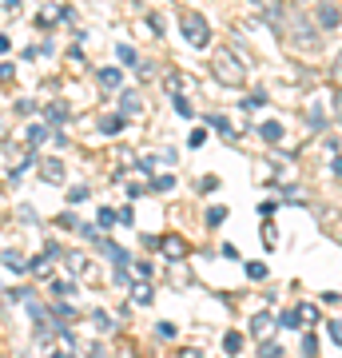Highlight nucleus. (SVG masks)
Here are the masks:
<instances>
[{
    "mask_svg": "<svg viewBox=\"0 0 342 358\" xmlns=\"http://www.w3.org/2000/svg\"><path fill=\"white\" fill-rule=\"evenodd\" d=\"M211 76H215L223 88H239L243 80H247V68H243V60L231 48H219L215 56H211Z\"/></svg>",
    "mask_w": 342,
    "mask_h": 358,
    "instance_id": "f257e3e1",
    "label": "nucleus"
},
{
    "mask_svg": "<svg viewBox=\"0 0 342 358\" xmlns=\"http://www.w3.org/2000/svg\"><path fill=\"white\" fill-rule=\"evenodd\" d=\"M287 32H291V40L299 44V48H306V52H315V48H322V32H318L311 20H306L303 13H294L291 16V24H287Z\"/></svg>",
    "mask_w": 342,
    "mask_h": 358,
    "instance_id": "f03ea898",
    "label": "nucleus"
},
{
    "mask_svg": "<svg viewBox=\"0 0 342 358\" xmlns=\"http://www.w3.org/2000/svg\"><path fill=\"white\" fill-rule=\"evenodd\" d=\"M183 36H187V44H195V48H207V44H211V28H207L203 16L183 13Z\"/></svg>",
    "mask_w": 342,
    "mask_h": 358,
    "instance_id": "7ed1b4c3",
    "label": "nucleus"
},
{
    "mask_svg": "<svg viewBox=\"0 0 342 358\" xmlns=\"http://www.w3.org/2000/svg\"><path fill=\"white\" fill-rule=\"evenodd\" d=\"M315 24H318L322 36H327V32H339V4H334V0H322L315 8Z\"/></svg>",
    "mask_w": 342,
    "mask_h": 358,
    "instance_id": "20e7f679",
    "label": "nucleus"
},
{
    "mask_svg": "<svg viewBox=\"0 0 342 358\" xmlns=\"http://www.w3.org/2000/svg\"><path fill=\"white\" fill-rule=\"evenodd\" d=\"M56 20H72V8H56V4H48V8L36 16V24H40V28H52Z\"/></svg>",
    "mask_w": 342,
    "mask_h": 358,
    "instance_id": "39448f33",
    "label": "nucleus"
},
{
    "mask_svg": "<svg viewBox=\"0 0 342 358\" xmlns=\"http://www.w3.org/2000/svg\"><path fill=\"white\" fill-rule=\"evenodd\" d=\"M100 251H104V255H108V259H112V263H115V267H120V271H124L127 263H131V255H127V251H124V247H120V243H108V239H104V247H100Z\"/></svg>",
    "mask_w": 342,
    "mask_h": 358,
    "instance_id": "423d86ee",
    "label": "nucleus"
},
{
    "mask_svg": "<svg viewBox=\"0 0 342 358\" xmlns=\"http://www.w3.org/2000/svg\"><path fill=\"white\" fill-rule=\"evenodd\" d=\"M40 176L48 183H64V164L60 159H40Z\"/></svg>",
    "mask_w": 342,
    "mask_h": 358,
    "instance_id": "0eeeda50",
    "label": "nucleus"
},
{
    "mask_svg": "<svg viewBox=\"0 0 342 358\" xmlns=\"http://www.w3.org/2000/svg\"><path fill=\"white\" fill-rule=\"evenodd\" d=\"M275 327H279V322L271 319L266 310H263V315H255V319H251V334H255V338H266V334L275 331Z\"/></svg>",
    "mask_w": 342,
    "mask_h": 358,
    "instance_id": "6e6552de",
    "label": "nucleus"
},
{
    "mask_svg": "<svg viewBox=\"0 0 342 358\" xmlns=\"http://www.w3.org/2000/svg\"><path fill=\"white\" fill-rule=\"evenodd\" d=\"M159 247H164V255H167V259H183V255H187V243H183L179 235H167Z\"/></svg>",
    "mask_w": 342,
    "mask_h": 358,
    "instance_id": "1a4fd4ad",
    "label": "nucleus"
},
{
    "mask_svg": "<svg viewBox=\"0 0 342 358\" xmlns=\"http://www.w3.org/2000/svg\"><path fill=\"white\" fill-rule=\"evenodd\" d=\"M120 108H124V112H120L124 120H127V115H136V112H140V96H136V92H124V100H120Z\"/></svg>",
    "mask_w": 342,
    "mask_h": 358,
    "instance_id": "9d476101",
    "label": "nucleus"
},
{
    "mask_svg": "<svg viewBox=\"0 0 342 358\" xmlns=\"http://www.w3.org/2000/svg\"><path fill=\"white\" fill-rule=\"evenodd\" d=\"M223 350H227V355H239V350H243V334L239 331H227V334H223Z\"/></svg>",
    "mask_w": 342,
    "mask_h": 358,
    "instance_id": "9b49d317",
    "label": "nucleus"
},
{
    "mask_svg": "<svg viewBox=\"0 0 342 358\" xmlns=\"http://www.w3.org/2000/svg\"><path fill=\"white\" fill-rule=\"evenodd\" d=\"M44 115H48L52 124H64V120H68V103H60V100L48 103V112H44Z\"/></svg>",
    "mask_w": 342,
    "mask_h": 358,
    "instance_id": "f8f14e48",
    "label": "nucleus"
},
{
    "mask_svg": "<svg viewBox=\"0 0 342 358\" xmlns=\"http://www.w3.org/2000/svg\"><path fill=\"white\" fill-rule=\"evenodd\" d=\"M115 52H120V60H124L127 68H140V56H136V48H131V44H120Z\"/></svg>",
    "mask_w": 342,
    "mask_h": 358,
    "instance_id": "ddd939ff",
    "label": "nucleus"
},
{
    "mask_svg": "<svg viewBox=\"0 0 342 358\" xmlns=\"http://www.w3.org/2000/svg\"><path fill=\"white\" fill-rule=\"evenodd\" d=\"M100 84L104 88H120V68H100Z\"/></svg>",
    "mask_w": 342,
    "mask_h": 358,
    "instance_id": "4468645a",
    "label": "nucleus"
},
{
    "mask_svg": "<svg viewBox=\"0 0 342 358\" xmlns=\"http://www.w3.org/2000/svg\"><path fill=\"white\" fill-rule=\"evenodd\" d=\"M259 136L271 140V143H279L283 140V128H279V124H259Z\"/></svg>",
    "mask_w": 342,
    "mask_h": 358,
    "instance_id": "2eb2a0df",
    "label": "nucleus"
},
{
    "mask_svg": "<svg viewBox=\"0 0 342 358\" xmlns=\"http://www.w3.org/2000/svg\"><path fill=\"white\" fill-rule=\"evenodd\" d=\"M120 128H124V115H108V120L100 124V131H104V136H115Z\"/></svg>",
    "mask_w": 342,
    "mask_h": 358,
    "instance_id": "dca6fc26",
    "label": "nucleus"
},
{
    "mask_svg": "<svg viewBox=\"0 0 342 358\" xmlns=\"http://www.w3.org/2000/svg\"><path fill=\"white\" fill-rule=\"evenodd\" d=\"M0 259H4V267H13V271H28V263H24L20 255H16V251H4Z\"/></svg>",
    "mask_w": 342,
    "mask_h": 358,
    "instance_id": "f3484780",
    "label": "nucleus"
},
{
    "mask_svg": "<svg viewBox=\"0 0 342 358\" xmlns=\"http://www.w3.org/2000/svg\"><path fill=\"white\" fill-rule=\"evenodd\" d=\"M171 103H176V112H179V115H191V100L183 96V92H171Z\"/></svg>",
    "mask_w": 342,
    "mask_h": 358,
    "instance_id": "a211bd4d",
    "label": "nucleus"
},
{
    "mask_svg": "<svg viewBox=\"0 0 342 358\" xmlns=\"http://www.w3.org/2000/svg\"><path fill=\"white\" fill-rule=\"evenodd\" d=\"M115 223V211H108V207H100V215H96V227L100 231H108Z\"/></svg>",
    "mask_w": 342,
    "mask_h": 358,
    "instance_id": "6ab92c4d",
    "label": "nucleus"
},
{
    "mask_svg": "<svg viewBox=\"0 0 342 358\" xmlns=\"http://www.w3.org/2000/svg\"><path fill=\"white\" fill-rule=\"evenodd\" d=\"M171 187H176V179L171 176H155L152 179V192H171Z\"/></svg>",
    "mask_w": 342,
    "mask_h": 358,
    "instance_id": "aec40b11",
    "label": "nucleus"
},
{
    "mask_svg": "<svg viewBox=\"0 0 342 358\" xmlns=\"http://www.w3.org/2000/svg\"><path fill=\"white\" fill-rule=\"evenodd\" d=\"M223 219H227V211H223V207H211V211H207V227H219Z\"/></svg>",
    "mask_w": 342,
    "mask_h": 358,
    "instance_id": "412c9836",
    "label": "nucleus"
},
{
    "mask_svg": "<svg viewBox=\"0 0 342 358\" xmlns=\"http://www.w3.org/2000/svg\"><path fill=\"white\" fill-rule=\"evenodd\" d=\"M92 322H96L100 331H112V319H108V310H92Z\"/></svg>",
    "mask_w": 342,
    "mask_h": 358,
    "instance_id": "4be33fe9",
    "label": "nucleus"
},
{
    "mask_svg": "<svg viewBox=\"0 0 342 358\" xmlns=\"http://www.w3.org/2000/svg\"><path fill=\"white\" fill-rule=\"evenodd\" d=\"M52 291H56V294H68V291H76V282H68V279H52Z\"/></svg>",
    "mask_w": 342,
    "mask_h": 358,
    "instance_id": "5701e85b",
    "label": "nucleus"
},
{
    "mask_svg": "<svg viewBox=\"0 0 342 358\" xmlns=\"http://www.w3.org/2000/svg\"><path fill=\"white\" fill-rule=\"evenodd\" d=\"M28 140H32V143H44V140H48V128H44V124H36V128L28 131Z\"/></svg>",
    "mask_w": 342,
    "mask_h": 358,
    "instance_id": "b1692460",
    "label": "nucleus"
},
{
    "mask_svg": "<svg viewBox=\"0 0 342 358\" xmlns=\"http://www.w3.org/2000/svg\"><path fill=\"white\" fill-rule=\"evenodd\" d=\"M56 319H60V322L76 319V307H68V303H60V307H56Z\"/></svg>",
    "mask_w": 342,
    "mask_h": 358,
    "instance_id": "393cba45",
    "label": "nucleus"
},
{
    "mask_svg": "<svg viewBox=\"0 0 342 358\" xmlns=\"http://www.w3.org/2000/svg\"><path fill=\"white\" fill-rule=\"evenodd\" d=\"M247 275L251 279H266V263H247Z\"/></svg>",
    "mask_w": 342,
    "mask_h": 358,
    "instance_id": "a878e982",
    "label": "nucleus"
},
{
    "mask_svg": "<svg viewBox=\"0 0 342 358\" xmlns=\"http://www.w3.org/2000/svg\"><path fill=\"white\" fill-rule=\"evenodd\" d=\"M279 355H283V350H279L275 343H263V346H259V358H279Z\"/></svg>",
    "mask_w": 342,
    "mask_h": 358,
    "instance_id": "bb28decb",
    "label": "nucleus"
},
{
    "mask_svg": "<svg viewBox=\"0 0 342 358\" xmlns=\"http://www.w3.org/2000/svg\"><path fill=\"white\" fill-rule=\"evenodd\" d=\"M131 299H136V303H152V287H136Z\"/></svg>",
    "mask_w": 342,
    "mask_h": 358,
    "instance_id": "cd10ccee",
    "label": "nucleus"
},
{
    "mask_svg": "<svg viewBox=\"0 0 342 358\" xmlns=\"http://www.w3.org/2000/svg\"><path fill=\"white\" fill-rule=\"evenodd\" d=\"M215 187H219V179H215V176H203V179H199V192H203V195L215 192Z\"/></svg>",
    "mask_w": 342,
    "mask_h": 358,
    "instance_id": "c85d7f7f",
    "label": "nucleus"
},
{
    "mask_svg": "<svg viewBox=\"0 0 342 358\" xmlns=\"http://www.w3.org/2000/svg\"><path fill=\"white\" fill-rule=\"evenodd\" d=\"M211 124H215V128L223 131V136H235V128H231V124L223 120V115H211Z\"/></svg>",
    "mask_w": 342,
    "mask_h": 358,
    "instance_id": "c756f323",
    "label": "nucleus"
},
{
    "mask_svg": "<svg viewBox=\"0 0 342 358\" xmlns=\"http://www.w3.org/2000/svg\"><path fill=\"white\" fill-rule=\"evenodd\" d=\"M303 355H306V358H315V355H318V343H315V338H311V334H306V338H303Z\"/></svg>",
    "mask_w": 342,
    "mask_h": 358,
    "instance_id": "7c9ffc66",
    "label": "nucleus"
},
{
    "mask_svg": "<svg viewBox=\"0 0 342 358\" xmlns=\"http://www.w3.org/2000/svg\"><path fill=\"white\" fill-rule=\"evenodd\" d=\"M283 327H303V319H299V310H291V315H283Z\"/></svg>",
    "mask_w": 342,
    "mask_h": 358,
    "instance_id": "2f4dec72",
    "label": "nucleus"
},
{
    "mask_svg": "<svg viewBox=\"0 0 342 358\" xmlns=\"http://www.w3.org/2000/svg\"><path fill=\"white\" fill-rule=\"evenodd\" d=\"M203 140H207V131H203V128H195V131H191V148H203Z\"/></svg>",
    "mask_w": 342,
    "mask_h": 358,
    "instance_id": "473e14b6",
    "label": "nucleus"
},
{
    "mask_svg": "<svg viewBox=\"0 0 342 358\" xmlns=\"http://www.w3.org/2000/svg\"><path fill=\"white\" fill-rule=\"evenodd\" d=\"M68 199H72V203H80V199H88V187H72V192H68Z\"/></svg>",
    "mask_w": 342,
    "mask_h": 358,
    "instance_id": "72a5a7b5",
    "label": "nucleus"
},
{
    "mask_svg": "<svg viewBox=\"0 0 342 358\" xmlns=\"http://www.w3.org/2000/svg\"><path fill=\"white\" fill-rule=\"evenodd\" d=\"M60 227H72V231H76L80 223H76V215H72V211H64V215H60Z\"/></svg>",
    "mask_w": 342,
    "mask_h": 358,
    "instance_id": "f704fd0d",
    "label": "nucleus"
},
{
    "mask_svg": "<svg viewBox=\"0 0 342 358\" xmlns=\"http://www.w3.org/2000/svg\"><path fill=\"white\" fill-rule=\"evenodd\" d=\"M155 331L164 334V338H176V327H171V322H159V327H155Z\"/></svg>",
    "mask_w": 342,
    "mask_h": 358,
    "instance_id": "c9c22d12",
    "label": "nucleus"
},
{
    "mask_svg": "<svg viewBox=\"0 0 342 358\" xmlns=\"http://www.w3.org/2000/svg\"><path fill=\"white\" fill-rule=\"evenodd\" d=\"M16 76V68L13 64H0V80H13Z\"/></svg>",
    "mask_w": 342,
    "mask_h": 358,
    "instance_id": "e433bc0d",
    "label": "nucleus"
},
{
    "mask_svg": "<svg viewBox=\"0 0 342 358\" xmlns=\"http://www.w3.org/2000/svg\"><path fill=\"white\" fill-rule=\"evenodd\" d=\"M179 358H203V350H191V346H183V350H179Z\"/></svg>",
    "mask_w": 342,
    "mask_h": 358,
    "instance_id": "4c0bfd02",
    "label": "nucleus"
},
{
    "mask_svg": "<svg viewBox=\"0 0 342 358\" xmlns=\"http://www.w3.org/2000/svg\"><path fill=\"white\" fill-rule=\"evenodd\" d=\"M0 8H20V0H0Z\"/></svg>",
    "mask_w": 342,
    "mask_h": 358,
    "instance_id": "58836bf2",
    "label": "nucleus"
},
{
    "mask_svg": "<svg viewBox=\"0 0 342 358\" xmlns=\"http://www.w3.org/2000/svg\"><path fill=\"white\" fill-rule=\"evenodd\" d=\"M0 52H8V36H0Z\"/></svg>",
    "mask_w": 342,
    "mask_h": 358,
    "instance_id": "ea45409f",
    "label": "nucleus"
},
{
    "mask_svg": "<svg viewBox=\"0 0 342 358\" xmlns=\"http://www.w3.org/2000/svg\"><path fill=\"white\" fill-rule=\"evenodd\" d=\"M52 358H72V355H68V350H56V355H52Z\"/></svg>",
    "mask_w": 342,
    "mask_h": 358,
    "instance_id": "a19ab883",
    "label": "nucleus"
}]
</instances>
